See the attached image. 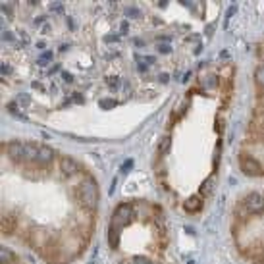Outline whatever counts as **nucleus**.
Here are the masks:
<instances>
[{"instance_id":"f257e3e1","label":"nucleus","mask_w":264,"mask_h":264,"mask_svg":"<svg viewBox=\"0 0 264 264\" xmlns=\"http://www.w3.org/2000/svg\"><path fill=\"white\" fill-rule=\"evenodd\" d=\"M232 237L249 264H264V193H249L234 208Z\"/></svg>"},{"instance_id":"f03ea898","label":"nucleus","mask_w":264,"mask_h":264,"mask_svg":"<svg viewBox=\"0 0 264 264\" xmlns=\"http://www.w3.org/2000/svg\"><path fill=\"white\" fill-rule=\"evenodd\" d=\"M58 168L64 177H76L81 172V166L71 157H60Z\"/></svg>"},{"instance_id":"7ed1b4c3","label":"nucleus","mask_w":264,"mask_h":264,"mask_svg":"<svg viewBox=\"0 0 264 264\" xmlns=\"http://www.w3.org/2000/svg\"><path fill=\"white\" fill-rule=\"evenodd\" d=\"M52 160H54V150H52L50 147H39V150H37V158H35L33 164L43 166V168H49L50 164H52Z\"/></svg>"},{"instance_id":"20e7f679","label":"nucleus","mask_w":264,"mask_h":264,"mask_svg":"<svg viewBox=\"0 0 264 264\" xmlns=\"http://www.w3.org/2000/svg\"><path fill=\"white\" fill-rule=\"evenodd\" d=\"M6 153H8V157H10L12 162H16V164H21V153H23V143H20V141H10V143L6 145Z\"/></svg>"},{"instance_id":"39448f33","label":"nucleus","mask_w":264,"mask_h":264,"mask_svg":"<svg viewBox=\"0 0 264 264\" xmlns=\"http://www.w3.org/2000/svg\"><path fill=\"white\" fill-rule=\"evenodd\" d=\"M0 262L2 264H18V258H16V254L12 253V251H8L6 247H2V251H0Z\"/></svg>"},{"instance_id":"423d86ee","label":"nucleus","mask_w":264,"mask_h":264,"mask_svg":"<svg viewBox=\"0 0 264 264\" xmlns=\"http://www.w3.org/2000/svg\"><path fill=\"white\" fill-rule=\"evenodd\" d=\"M170 147H172V135H166V137L160 141V157H164V155H168L170 153Z\"/></svg>"},{"instance_id":"0eeeda50","label":"nucleus","mask_w":264,"mask_h":264,"mask_svg":"<svg viewBox=\"0 0 264 264\" xmlns=\"http://www.w3.org/2000/svg\"><path fill=\"white\" fill-rule=\"evenodd\" d=\"M104 81H106V85L112 89V91H118V89H120V85H122V81H120V78H118V76H108Z\"/></svg>"},{"instance_id":"6e6552de","label":"nucleus","mask_w":264,"mask_h":264,"mask_svg":"<svg viewBox=\"0 0 264 264\" xmlns=\"http://www.w3.org/2000/svg\"><path fill=\"white\" fill-rule=\"evenodd\" d=\"M8 112H10L14 118H18V120H27V118L18 110V102H8Z\"/></svg>"},{"instance_id":"1a4fd4ad","label":"nucleus","mask_w":264,"mask_h":264,"mask_svg":"<svg viewBox=\"0 0 264 264\" xmlns=\"http://www.w3.org/2000/svg\"><path fill=\"white\" fill-rule=\"evenodd\" d=\"M118 102L114 98H104V100H100V108H104V110H110V108H114Z\"/></svg>"},{"instance_id":"9d476101","label":"nucleus","mask_w":264,"mask_h":264,"mask_svg":"<svg viewBox=\"0 0 264 264\" xmlns=\"http://www.w3.org/2000/svg\"><path fill=\"white\" fill-rule=\"evenodd\" d=\"M18 102H20V106H29V104H31V97H29V95H25V93H21L20 97H18Z\"/></svg>"},{"instance_id":"9b49d317","label":"nucleus","mask_w":264,"mask_h":264,"mask_svg":"<svg viewBox=\"0 0 264 264\" xmlns=\"http://www.w3.org/2000/svg\"><path fill=\"white\" fill-rule=\"evenodd\" d=\"M50 60H52V52H45V54H43V56L39 58V64H41V66H47Z\"/></svg>"},{"instance_id":"f8f14e48","label":"nucleus","mask_w":264,"mask_h":264,"mask_svg":"<svg viewBox=\"0 0 264 264\" xmlns=\"http://www.w3.org/2000/svg\"><path fill=\"white\" fill-rule=\"evenodd\" d=\"M2 37H4V41H6V43H16V35H14V33L4 31V35H2Z\"/></svg>"},{"instance_id":"ddd939ff","label":"nucleus","mask_w":264,"mask_h":264,"mask_svg":"<svg viewBox=\"0 0 264 264\" xmlns=\"http://www.w3.org/2000/svg\"><path fill=\"white\" fill-rule=\"evenodd\" d=\"M126 16H127V18H137V16H139V10H135V8H127V10H126Z\"/></svg>"},{"instance_id":"4468645a","label":"nucleus","mask_w":264,"mask_h":264,"mask_svg":"<svg viewBox=\"0 0 264 264\" xmlns=\"http://www.w3.org/2000/svg\"><path fill=\"white\" fill-rule=\"evenodd\" d=\"M131 166H133V160H126V162H124V166H122V172H129Z\"/></svg>"},{"instance_id":"2eb2a0df","label":"nucleus","mask_w":264,"mask_h":264,"mask_svg":"<svg viewBox=\"0 0 264 264\" xmlns=\"http://www.w3.org/2000/svg\"><path fill=\"white\" fill-rule=\"evenodd\" d=\"M158 50H160V52H166V54H170V52H172V47H170V45H160Z\"/></svg>"},{"instance_id":"dca6fc26","label":"nucleus","mask_w":264,"mask_h":264,"mask_svg":"<svg viewBox=\"0 0 264 264\" xmlns=\"http://www.w3.org/2000/svg\"><path fill=\"white\" fill-rule=\"evenodd\" d=\"M71 100H76V102H79V104H81V102H83V97H81L79 93H73V95H71Z\"/></svg>"},{"instance_id":"f3484780","label":"nucleus","mask_w":264,"mask_h":264,"mask_svg":"<svg viewBox=\"0 0 264 264\" xmlns=\"http://www.w3.org/2000/svg\"><path fill=\"white\" fill-rule=\"evenodd\" d=\"M120 27H122V33H127V31H129V23H127V21H122Z\"/></svg>"},{"instance_id":"a211bd4d","label":"nucleus","mask_w":264,"mask_h":264,"mask_svg":"<svg viewBox=\"0 0 264 264\" xmlns=\"http://www.w3.org/2000/svg\"><path fill=\"white\" fill-rule=\"evenodd\" d=\"M104 41H106V43H108V41H118V35H116V33H112V35H106V37H104Z\"/></svg>"},{"instance_id":"6ab92c4d","label":"nucleus","mask_w":264,"mask_h":264,"mask_svg":"<svg viewBox=\"0 0 264 264\" xmlns=\"http://www.w3.org/2000/svg\"><path fill=\"white\" fill-rule=\"evenodd\" d=\"M62 78H64V81H68V83L71 81V79H73V78H71V76L68 73V71H62Z\"/></svg>"},{"instance_id":"aec40b11","label":"nucleus","mask_w":264,"mask_h":264,"mask_svg":"<svg viewBox=\"0 0 264 264\" xmlns=\"http://www.w3.org/2000/svg\"><path fill=\"white\" fill-rule=\"evenodd\" d=\"M50 6H52V8H54V10L62 12V4H60V2H52V4H50Z\"/></svg>"},{"instance_id":"412c9836","label":"nucleus","mask_w":264,"mask_h":264,"mask_svg":"<svg viewBox=\"0 0 264 264\" xmlns=\"http://www.w3.org/2000/svg\"><path fill=\"white\" fill-rule=\"evenodd\" d=\"M56 71H60V66H58V64H56V66H52V68H50V76H52V73H56Z\"/></svg>"},{"instance_id":"4be33fe9","label":"nucleus","mask_w":264,"mask_h":264,"mask_svg":"<svg viewBox=\"0 0 264 264\" xmlns=\"http://www.w3.org/2000/svg\"><path fill=\"white\" fill-rule=\"evenodd\" d=\"M168 79H170V78H168L166 73H162V76H160V81H162V83H166Z\"/></svg>"},{"instance_id":"5701e85b","label":"nucleus","mask_w":264,"mask_h":264,"mask_svg":"<svg viewBox=\"0 0 264 264\" xmlns=\"http://www.w3.org/2000/svg\"><path fill=\"white\" fill-rule=\"evenodd\" d=\"M68 25H69V27H71V29H73V27H76V21H73V20H71V18H69V20H68Z\"/></svg>"}]
</instances>
